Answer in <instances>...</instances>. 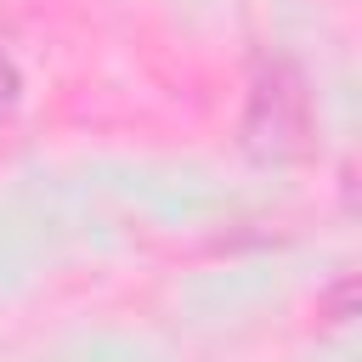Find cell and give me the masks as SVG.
<instances>
[{"instance_id": "cell-1", "label": "cell", "mask_w": 362, "mask_h": 362, "mask_svg": "<svg viewBox=\"0 0 362 362\" xmlns=\"http://www.w3.org/2000/svg\"><path fill=\"white\" fill-rule=\"evenodd\" d=\"M311 96H305V79L294 74V62H266L249 85V107H243V147L266 164H283V158H300L311 147Z\"/></svg>"}]
</instances>
